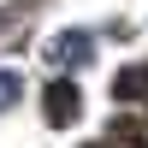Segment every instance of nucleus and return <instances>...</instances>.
<instances>
[{"label":"nucleus","mask_w":148,"mask_h":148,"mask_svg":"<svg viewBox=\"0 0 148 148\" xmlns=\"http://www.w3.org/2000/svg\"><path fill=\"white\" fill-rule=\"evenodd\" d=\"M53 65H83L89 59V30H65V36H53Z\"/></svg>","instance_id":"obj_1"},{"label":"nucleus","mask_w":148,"mask_h":148,"mask_svg":"<svg viewBox=\"0 0 148 148\" xmlns=\"http://www.w3.org/2000/svg\"><path fill=\"white\" fill-rule=\"evenodd\" d=\"M47 119H53V125L77 119V89H71V83H53V89H47Z\"/></svg>","instance_id":"obj_2"},{"label":"nucleus","mask_w":148,"mask_h":148,"mask_svg":"<svg viewBox=\"0 0 148 148\" xmlns=\"http://www.w3.org/2000/svg\"><path fill=\"white\" fill-rule=\"evenodd\" d=\"M18 95H24V77H18V71H0V113H6Z\"/></svg>","instance_id":"obj_3"}]
</instances>
